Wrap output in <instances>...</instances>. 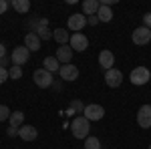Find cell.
Listing matches in <instances>:
<instances>
[{
	"label": "cell",
	"mask_w": 151,
	"mask_h": 149,
	"mask_svg": "<svg viewBox=\"0 0 151 149\" xmlns=\"http://www.w3.org/2000/svg\"><path fill=\"white\" fill-rule=\"evenodd\" d=\"M70 131H73V135L77 139H87L89 137V131H91V121L87 117H77L70 123Z\"/></svg>",
	"instance_id": "1"
},
{
	"label": "cell",
	"mask_w": 151,
	"mask_h": 149,
	"mask_svg": "<svg viewBox=\"0 0 151 149\" xmlns=\"http://www.w3.org/2000/svg\"><path fill=\"white\" fill-rule=\"evenodd\" d=\"M149 79H151V73L147 67H135V69L131 71V83L137 85V87L149 83Z\"/></svg>",
	"instance_id": "2"
},
{
	"label": "cell",
	"mask_w": 151,
	"mask_h": 149,
	"mask_svg": "<svg viewBox=\"0 0 151 149\" xmlns=\"http://www.w3.org/2000/svg\"><path fill=\"white\" fill-rule=\"evenodd\" d=\"M32 79H35L36 87H40V89H47V87L52 85V75L45 69H36L35 75H32Z\"/></svg>",
	"instance_id": "3"
},
{
	"label": "cell",
	"mask_w": 151,
	"mask_h": 149,
	"mask_svg": "<svg viewBox=\"0 0 151 149\" xmlns=\"http://www.w3.org/2000/svg\"><path fill=\"white\" fill-rule=\"evenodd\" d=\"M131 40H133L135 45H139V46L147 45V42L151 40V30H149V28H145V26H139V28H135V30H133Z\"/></svg>",
	"instance_id": "4"
},
{
	"label": "cell",
	"mask_w": 151,
	"mask_h": 149,
	"mask_svg": "<svg viewBox=\"0 0 151 149\" xmlns=\"http://www.w3.org/2000/svg\"><path fill=\"white\" fill-rule=\"evenodd\" d=\"M105 115V109L101 107V105H87L85 107V111H83V117H87L89 121H101Z\"/></svg>",
	"instance_id": "5"
},
{
	"label": "cell",
	"mask_w": 151,
	"mask_h": 149,
	"mask_svg": "<svg viewBox=\"0 0 151 149\" xmlns=\"http://www.w3.org/2000/svg\"><path fill=\"white\" fill-rule=\"evenodd\" d=\"M87 46H89V38L83 35V32L70 35V48H73V50L81 53V50H87Z\"/></svg>",
	"instance_id": "6"
},
{
	"label": "cell",
	"mask_w": 151,
	"mask_h": 149,
	"mask_svg": "<svg viewBox=\"0 0 151 149\" xmlns=\"http://www.w3.org/2000/svg\"><path fill=\"white\" fill-rule=\"evenodd\" d=\"M137 125L141 129H149L151 127V105H143L137 113Z\"/></svg>",
	"instance_id": "7"
},
{
	"label": "cell",
	"mask_w": 151,
	"mask_h": 149,
	"mask_svg": "<svg viewBox=\"0 0 151 149\" xmlns=\"http://www.w3.org/2000/svg\"><path fill=\"white\" fill-rule=\"evenodd\" d=\"M28 57H30V50L26 48V46H16L14 50H12V63L16 65V67H22L24 63L28 60Z\"/></svg>",
	"instance_id": "8"
},
{
	"label": "cell",
	"mask_w": 151,
	"mask_h": 149,
	"mask_svg": "<svg viewBox=\"0 0 151 149\" xmlns=\"http://www.w3.org/2000/svg\"><path fill=\"white\" fill-rule=\"evenodd\" d=\"M105 83H107L109 87H119V85L123 83V73H121L119 69L105 71Z\"/></svg>",
	"instance_id": "9"
},
{
	"label": "cell",
	"mask_w": 151,
	"mask_h": 149,
	"mask_svg": "<svg viewBox=\"0 0 151 149\" xmlns=\"http://www.w3.org/2000/svg\"><path fill=\"white\" fill-rule=\"evenodd\" d=\"M58 75H60L63 81H77L79 79V69L75 65H63L60 71H58Z\"/></svg>",
	"instance_id": "10"
},
{
	"label": "cell",
	"mask_w": 151,
	"mask_h": 149,
	"mask_svg": "<svg viewBox=\"0 0 151 149\" xmlns=\"http://www.w3.org/2000/svg\"><path fill=\"white\" fill-rule=\"evenodd\" d=\"M85 24H87V18H85V14H73L69 16V28L73 32H79L85 28Z\"/></svg>",
	"instance_id": "11"
},
{
	"label": "cell",
	"mask_w": 151,
	"mask_h": 149,
	"mask_svg": "<svg viewBox=\"0 0 151 149\" xmlns=\"http://www.w3.org/2000/svg\"><path fill=\"white\" fill-rule=\"evenodd\" d=\"M99 65H101V69H105V71L113 69V65H115V55H113L111 50H101V55H99Z\"/></svg>",
	"instance_id": "12"
},
{
	"label": "cell",
	"mask_w": 151,
	"mask_h": 149,
	"mask_svg": "<svg viewBox=\"0 0 151 149\" xmlns=\"http://www.w3.org/2000/svg\"><path fill=\"white\" fill-rule=\"evenodd\" d=\"M18 137L22 139V141H35L38 137V131H36V127L32 125H22L18 129Z\"/></svg>",
	"instance_id": "13"
},
{
	"label": "cell",
	"mask_w": 151,
	"mask_h": 149,
	"mask_svg": "<svg viewBox=\"0 0 151 149\" xmlns=\"http://www.w3.org/2000/svg\"><path fill=\"white\" fill-rule=\"evenodd\" d=\"M73 48H70L69 45H63V46H58L57 48V58H58V63H65V65H70V58H73Z\"/></svg>",
	"instance_id": "14"
},
{
	"label": "cell",
	"mask_w": 151,
	"mask_h": 149,
	"mask_svg": "<svg viewBox=\"0 0 151 149\" xmlns=\"http://www.w3.org/2000/svg\"><path fill=\"white\" fill-rule=\"evenodd\" d=\"M24 46L28 50H40V38L35 32H28V35L24 36Z\"/></svg>",
	"instance_id": "15"
},
{
	"label": "cell",
	"mask_w": 151,
	"mask_h": 149,
	"mask_svg": "<svg viewBox=\"0 0 151 149\" xmlns=\"http://www.w3.org/2000/svg\"><path fill=\"white\" fill-rule=\"evenodd\" d=\"M97 18H99V22H109L111 18H113V10L109 8V6H105V4H101L99 6V10H97V14H95Z\"/></svg>",
	"instance_id": "16"
},
{
	"label": "cell",
	"mask_w": 151,
	"mask_h": 149,
	"mask_svg": "<svg viewBox=\"0 0 151 149\" xmlns=\"http://www.w3.org/2000/svg\"><path fill=\"white\" fill-rule=\"evenodd\" d=\"M42 65H45L42 69L48 71L50 75H52V73H58V71H60V67H58V58H57V57H47L45 60H42Z\"/></svg>",
	"instance_id": "17"
},
{
	"label": "cell",
	"mask_w": 151,
	"mask_h": 149,
	"mask_svg": "<svg viewBox=\"0 0 151 149\" xmlns=\"http://www.w3.org/2000/svg\"><path fill=\"white\" fill-rule=\"evenodd\" d=\"M99 6H101V2H99V0H85V2H83V10H85V14H87V16L97 14Z\"/></svg>",
	"instance_id": "18"
},
{
	"label": "cell",
	"mask_w": 151,
	"mask_h": 149,
	"mask_svg": "<svg viewBox=\"0 0 151 149\" xmlns=\"http://www.w3.org/2000/svg\"><path fill=\"white\" fill-rule=\"evenodd\" d=\"M52 38H55L58 45L63 46V45H67V40H70V35L65 30V28H57V30L52 32Z\"/></svg>",
	"instance_id": "19"
},
{
	"label": "cell",
	"mask_w": 151,
	"mask_h": 149,
	"mask_svg": "<svg viewBox=\"0 0 151 149\" xmlns=\"http://www.w3.org/2000/svg\"><path fill=\"white\" fill-rule=\"evenodd\" d=\"M12 6H14V10L20 12V14H26V12L30 10V2L28 0H14Z\"/></svg>",
	"instance_id": "20"
},
{
	"label": "cell",
	"mask_w": 151,
	"mask_h": 149,
	"mask_svg": "<svg viewBox=\"0 0 151 149\" xmlns=\"http://www.w3.org/2000/svg\"><path fill=\"white\" fill-rule=\"evenodd\" d=\"M10 127H16V129H20V125H22V121H24V113L22 111H14V113L10 115Z\"/></svg>",
	"instance_id": "21"
},
{
	"label": "cell",
	"mask_w": 151,
	"mask_h": 149,
	"mask_svg": "<svg viewBox=\"0 0 151 149\" xmlns=\"http://www.w3.org/2000/svg\"><path fill=\"white\" fill-rule=\"evenodd\" d=\"M35 35L40 38V40H48V38H52V30L48 28V26H38L35 30Z\"/></svg>",
	"instance_id": "22"
},
{
	"label": "cell",
	"mask_w": 151,
	"mask_h": 149,
	"mask_svg": "<svg viewBox=\"0 0 151 149\" xmlns=\"http://www.w3.org/2000/svg\"><path fill=\"white\" fill-rule=\"evenodd\" d=\"M85 149H101V141L97 137H87L85 139Z\"/></svg>",
	"instance_id": "23"
},
{
	"label": "cell",
	"mask_w": 151,
	"mask_h": 149,
	"mask_svg": "<svg viewBox=\"0 0 151 149\" xmlns=\"http://www.w3.org/2000/svg\"><path fill=\"white\" fill-rule=\"evenodd\" d=\"M8 77H10V79H20V77H22V67L12 65L10 69H8Z\"/></svg>",
	"instance_id": "24"
},
{
	"label": "cell",
	"mask_w": 151,
	"mask_h": 149,
	"mask_svg": "<svg viewBox=\"0 0 151 149\" xmlns=\"http://www.w3.org/2000/svg\"><path fill=\"white\" fill-rule=\"evenodd\" d=\"M75 111H79V113H83V111H85V107H83L81 101H73V103H70V107H69V115H73Z\"/></svg>",
	"instance_id": "25"
},
{
	"label": "cell",
	"mask_w": 151,
	"mask_h": 149,
	"mask_svg": "<svg viewBox=\"0 0 151 149\" xmlns=\"http://www.w3.org/2000/svg\"><path fill=\"white\" fill-rule=\"evenodd\" d=\"M10 109L6 107V105H0V123L2 121H6V119H10Z\"/></svg>",
	"instance_id": "26"
},
{
	"label": "cell",
	"mask_w": 151,
	"mask_h": 149,
	"mask_svg": "<svg viewBox=\"0 0 151 149\" xmlns=\"http://www.w3.org/2000/svg\"><path fill=\"white\" fill-rule=\"evenodd\" d=\"M143 26H145V28H149L151 30V12H147V14H145V16H143Z\"/></svg>",
	"instance_id": "27"
},
{
	"label": "cell",
	"mask_w": 151,
	"mask_h": 149,
	"mask_svg": "<svg viewBox=\"0 0 151 149\" xmlns=\"http://www.w3.org/2000/svg\"><path fill=\"white\" fill-rule=\"evenodd\" d=\"M6 79H10V77H8V71H6V69H0V85H2Z\"/></svg>",
	"instance_id": "28"
},
{
	"label": "cell",
	"mask_w": 151,
	"mask_h": 149,
	"mask_svg": "<svg viewBox=\"0 0 151 149\" xmlns=\"http://www.w3.org/2000/svg\"><path fill=\"white\" fill-rule=\"evenodd\" d=\"M6 10H8V2L6 0H0V14H4Z\"/></svg>",
	"instance_id": "29"
},
{
	"label": "cell",
	"mask_w": 151,
	"mask_h": 149,
	"mask_svg": "<svg viewBox=\"0 0 151 149\" xmlns=\"http://www.w3.org/2000/svg\"><path fill=\"white\" fill-rule=\"evenodd\" d=\"M12 58H8V57H4V58H0V69H6V65L10 63Z\"/></svg>",
	"instance_id": "30"
},
{
	"label": "cell",
	"mask_w": 151,
	"mask_h": 149,
	"mask_svg": "<svg viewBox=\"0 0 151 149\" xmlns=\"http://www.w3.org/2000/svg\"><path fill=\"white\" fill-rule=\"evenodd\" d=\"M6 133H8V137H14V135H18V129H16V127H10Z\"/></svg>",
	"instance_id": "31"
},
{
	"label": "cell",
	"mask_w": 151,
	"mask_h": 149,
	"mask_svg": "<svg viewBox=\"0 0 151 149\" xmlns=\"http://www.w3.org/2000/svg\"><path fill=\"white\" fill-rule=\"evenodd\" d=\"M4 57H8V55H6V46L0 42V58H4Z\"/></svg>",
	"instance_id": "32"
},
{
	"label": "cell",
	"mask_w": 151,
	"mask_h": 149,
	"mask_svg": "<svg viewBox=\"0 0 151 149\" xmlns=\"http://www.w3.org/2000/svg\"><path fill=\"white\" fill-rule=\"evenodd\" d=\"M99 22V18H97V16H91V18H89V24H97Z\"/></svg>",
	"instance_id": "33"
},
{
	"label": "cell",
	"mask_w": 151,
	"mask_h": 149,
	"mask_svg": "<svg viewBox=\"0 0 151 149\" xmlns=\"http://www.w3.org/2000/svg\"><path fill=\"white\" fill-rule=\"evenodd\" d=\"M149 149H151V145H149Z\"/></svg>",
	"instance_id": "34"
}]
</instances>
